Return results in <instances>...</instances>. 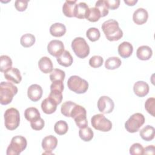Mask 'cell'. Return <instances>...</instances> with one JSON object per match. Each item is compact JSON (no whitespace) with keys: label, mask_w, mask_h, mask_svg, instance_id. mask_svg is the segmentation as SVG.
Segmentation results:
<instances>
[{"label":"cell","mask_w":155,"mask_h":155,"mask_svg":"<svg viewBox=\"0 0 155 155\" xmlns=\"http://www.w3.org/2000/svg\"><path fill=\"white\" fill-rule=\"evenodd\" d=\"M102 29L107 39L110 41H118L123 36V31L119 23L114 19H108L102 25Z\"/></svg>","instance_id":"6da1fadb"},{"label":"cell","mask_w":155,"mask_h":155,"mask_svg":"<svg viewBox=\"0 0 155 155\" xmlns=\"http://www.w3.org/2000/svg\"><path fill=\"white\" fill-rule=\"evenodd\" d=\"M18 88L10 82H1L0 84V103L2 105L10 104L13 96L18 93Z\"/></svg>","instance_id":"7a4b0ae2"},{"label":"cell","mask_w":155,"mask_h":155,"mask_svg":"<svg viewBox=\"0 0 155 155\" xmlns=\"http://www.w3.org/2000/svg\"><path fill=\"white\" fill-rule=\"evenodd\" d=\"M26 139L22 136H14L7 148V155H19L27 147Z\"/></svg>","instance_id":"3957f363"},{"label":"cell","mask_w":155,"mask_h":155,"mask_svg":"<svg viewBox=\"0 0 155 155\" xmlns=\"http://www.w3.org/2000/svg\"><path fill=\"white\" fill-rule=\"evenodd\" d=\"M68 88L78 94L85 93L88 88V83L78 76L74 75L69 78L67 81Z\"/></svg>","instance_id":"277c9868"},{"label":"cell","mask_w":155,"mask_h":155,"mask_svg":"<svg viewBox=\"0 0 155 155\" xmlns=\"http://www.w3.org/2000/svg\"><path fill=\"white\" fill-rule=\"evenodd\" d=\"M5 126L7 130L16 129L20 123V115L18 110L15 108L7 109L4 113Z\"/></svg>","instance_id":"5b68a950"},{"label":"cell","mask_w":155,"mask_h":155,"mask_svg":"<svg viewBox=\"0 0 155 155\" xmlns=\"http://www.w3.org/2000/svg\"><path fill=\"white\" fill-rule=\"evenodd\" d=\"M71 48L75 54L79 58H85L90 53V47L84 38L77 37L71 42Z\"/></svg>","instance_id":"8992f818"},{"label":"cell","mask_w":155,"mask_h":155,"mask_svg":"<svg viewBox=\"0 0 155 155\" xmlns=\"http://www.w3.org/2000/svg\"><path fill=\"white\" fill-rule=\"evenodd\" d=\"M145 122L143 115L139 113L133 114L125 123V128L129 133H135L139 130Z\"/></svg>","instance_id":"52a82bcc"},{"label":"cell","mask_w":155,"mask_h":155,"mask_svg":"<svg viewBox=\"0 0 155 155\" xmlns=\"http://www.w3.org/2000/svg\"><path fill=\"white\" fill-rule=\"evenodd\" d=\"M91 123L94 129L104 132L109 131L112 128L111 122L103 114H97L92 116Z\"/></svg>","instance_id":"ba28073f"},{"label":"cell","mask_w":155,"mask_h":155,"mask_svg":"<svg viewBox=\"0 0 155 155\" xmlns=\"http://www.w3.org/2000/svg\"><path fill=\"white\" fill-rule=\"evenodd\" d=\"M74 119L76 125L81 129L88 126L87 119V111L85 108L76 104L71 114V117Z\"/></svg>","instance_id":"9c48e42d"},{"label":"cell","mask_w":155,"mask_h":155,"mask_svg":"<svg viewBox=\"0 0 155 155\" xmlns=\"http://www.w3.org/2000/svg\"><path fill=\"white\" fill-rule=\"evenodd\" d=\"M64 90L63 81H56L52 82L50 85V93L48 96L58 105L61 104L62 100V91Z\"/></svg>","instance_id":"30bf717a"},{"label":"cell","mask_w":155,"mask_h":155,"mask_svg":"<svg viewBox=\"0 0 155 155\" xmlns=\"http://www.w3.org/2000/svg\"><path fill=\"white\" fill-rule=\"evenodd\" d=\"M114 107L113 101L108 96H103L100 97L97 101V108L102 113L108 114L113 111Z\"/></svg>","instance_id":"8fae6325"},{"label":"cell","mask_w":155,"mask_h":155,"mask_svg":"<svg viewBox=\"0 0 155 155\" xmlns=\"http://www.w3.org/2000/svg\"><path fill=\"white\" fill-rule=\"evenodd\" d=\"M57 145L58 139L55 136L49 135L45 137L42 141V147L45 150L43 154H53L51 151L56 148Z\"/></svg>","instance_id":"7c38bea8"},{"label":"cell","mask_w":155,"mask_h":155,"mask_svg":"<svg viewBox=\"0 0 155 155\" xmlns=\"http://www.w3.org/2000/svg\"><path fill=\"white\" fill-rule=\"evenodd\" d=\"M48 52L53 56L58 57L64 51V45L61 41L52 40L47 45Z\"/></svg>","instance_id":"4fadbf2b"},{"label":"cell","mask_w":155,"mask_h":155,"mask_svg":"<svg viewBox=\"0 0 155 155\" xmlns=\"http://www.w3.org/2000/svg\"><path fill=\"white\" fill-rule=\"evenodd\" d=\"M42 93V88L38 84H32L28 88L27 90L28 97L33 102L38 101L41 98Z\"/></svg>","instance_id":"5bb4252c"},{"label":"cell","mask_w":155,"mask_h":155,"mask_svg":"<svg viewBox=\"0 0 155 155\" xmlns=\"http://www.w3.org/2000/svg\"><path fill=\"white\" fill-rule=\"evenodd\" d=\"M148 13L147 11L143 8H139L136 10L133 15V20L137 25H142L145 24L148 19Z\"/></svg>","instance_id":"9a60e30c"},{"label":"cell","mask_w":155,"mask_h":155,"mask_svg":"<svg viewBox=\"0 0 155 155\" xmlns=\"http://www.w3.org/2000/svg\"><path fill=\"white\" fill-rule=\"evenodd\" d=\"M5 78L15 84H19L22 80V76L19 70L15 67H12L4 73Z\"/></svg>","instance_id":"2e32d148"},{"label":"cell","mask_w":155,"mask_h":155,"mask_svg":"<svg viewBox=\"0 0 155 155\" xmlns=\"http://www.w3.org/2000/svg\"><path fill=\"white\" fill-rule=\"evenodd\" d=\"M149 85L144 81H139L136 82L133 86V91L135 94L139 97H144L149 92Z\"/></svg>","instance_id":"e0dca14e"},{"label":"cell","mask_w":155,"mask_h":155,"mask_svg":"<svg viewBox=\"0 0 155 155\" xmlns=\"http://www.w3.org/2000/svg\"><path fill=\"white\" fill-rule=\"evenodd\" d=\"M58 104L50 97L45 98L41 103V108L44 113L47 114L53 113L57 108Z\"/></svg>","instance_id":"ac0fdd59"},{"label":"cell","mask_w":155,"mask_h":155,"mask_svg":"<svg viewBox=\"0 0 155 155\" xmlns=\"http://www.w3.org/2000/svg\"><path fill=\"white\" fill-rule=\"evenodd\" d=\"M89 10L88 5L84 2L76 4L74 7V17L79 19L86 18L87 13Z\"/></svg>","instance_id":"d6986e66"},{"label":"cell","mask_w":155,"mask_h":155,"mask_svg":"<svg viewBox=\"0 0 155 155\" xmlns=\"http://www.w3.org/2000/svg\"><path fill=\"white\" fill-rule=\"evenodd\" d=\"M133 47L129 42L124 41L118 46L119 54L123 58H129L133 53Z\"/></svg>","instance_id":"ffe728a7"},{"label":"cell","mask_w":155,"mask_h":155,"mask_svg":"<svg viewBox=\"0 0 155 155\" xmlns=\"http://www.w3.org/2000/svg\"><path fill=\"white\" fill-rule=\"evenodd\" d=\"M38 66L40 70L45 74L51 73L53 68V63L51 59L47 56L42 57L39 59L38 62Z\"/></svg>","instance_id":"44dd1931"},{"label":"cell","mask_w":155,"mask_h":155,"mask_svg":"<svg viewBox=\"0 0 155 155\" xmlns=\"http://www.w3.org/2000/svg\"><path fill=\"white\" fill-rule=\"evenodd\" d=\"M153 54L151 48L147 45H142L139 47L136 51V56L139 59L142 61L148 60Z\"/></svg>","instance_id":"7402d4cb"},{"label":"cell","mask_w":155,"mask_h":155,"mask_svg":"<svg viewBox=\"0 0 155 155\" xmlns=\"http://www.w3.org/2000/svg\"><path fill=\"white\" fill-rule=\"evenodd\" d=\"M56 60L59 65L66 67L70 66L73 61L72 56L67 50H64L59 56L56 58Z\"/></svg>","instance_id":"603a6c76"},{"label":"cell","mask_w":155,"mask_h":155,"mask_svg":"<svg viewBox=\"0 0 155 155\" xmlns=\"http://www.w3.org/2000/svg\"><path fill=\"white\" fill-rule=\"evenodd\" d=\"M65 32L66 27L62 23H54L50 27V33L54 37H61L65 35Z\"/></svg>","instance_id":"cb8c5ba5"},{"label":"cell","mask_w":155,"mask_h":155,"mask_svg":"<svg viewBox=\"0 0 155 155\" xmlns=\"http://www.w3.org/2000/svg\"><path fill=\"white\" fill-rule=\"evenodd\" d=\"M154 128L150 125L144 127L139 132V134L142 139L146 141H151L154 137Z\"/></svg>","instance_id":"d4e9b609"},{"label":"cell","mask_w":155,"mask_h":155,"mask_svg":"<svg viewBox=\"0 0 155 155\" xmlns=\"http://www.w3.org/2000/svg\"><path fill=\"white\" fill-rule=\"evenodd\" d=\"M76 1H66L62 6V12L64 15L69 18L74 17V7Z\"/></svg>","instance_id":"484cf974"},{"label":"cell","mask_w":155,"mask_h":155,"mask_svg":"<svg viewBox=\"0 0 155 155\" xmlns=\"http://www.w3.org/2000/svg\"><path fill=\"white\" fill-rule=\"evenodd\" d=\"M24 117L30 122L35 121L41 117L40 113L35 107L27 108L24 111Z\"/></svg>","instance_id":"4316f807"},{"label":"cell","mask_w":155,"mask_h":155,"mask_svg":"<svg viewBox=\"0 0 155 155\" xmlns=\"http://www.w3.org/2000/svg\"><path fill=\"white\" fill-rule=\"evenodd\" d=\"M122 62L117 57H110L105 62V67L108 70H114L121 65Z\"/></svg>","instance_id":"83f0119b"},{"label":"cell","mask_w":155,"mask_h":155,"mask_svg":"<svg viewBox=\"0 0 155 155\" xmlns=\"http://www.w3.org/2000/svg\"><path fill=\"white\" fill-rule=\"evenodd\" d=\"M76 105V104L72 101H66L64 102L61 105V113L66 117H71V114Z\"/></svg>","instance_id":"f1b7e54d"},{"label":"cell","mask_w":155,"mask_h":155,"mask_svg":"<svg viewBox=\"0 0 155 155\" xmlns=\"http://www.w3.org/2000/svg\"><path fill=\"white\" fill-rule=\"evenodd\" d=\"M35 37L30 33H26L22 35L20 39L21 44L25 48L31 47L35 42Z\"/></svg>","instance_id":"f546056e"},{"label":"cell","mask_w":155,"mask_h":155,"mask_svg":"<svg viewBox=\"0 0 155 155\" xmlns=\"http://www.w3.org/2000/svg\"><path fill=\"white\" fill-rule=\"evenodd\" d=\"M12 66V61L11 58L7 55H2L0 57V71L5 72Z\"/></svg>","instance_id":"4dcf8cb0"},{"label":"cell","mask_w":155,"mask_h":155,"mask_svg":"<svg viewBox=\"0 0 155 155\" xmlns=\"http://www.w3.org/2000/svg\"><path fill=\"white\" fill-rule=\"evenodd\" d=\"M79 135L82 140L88 142L93 139L94 133L91 128L87 127L84 128H81L79 130Z\"/></svg>","instance_id":"1f68e13d"},{"label":"cell","mask_w":155,"mask_h":155,"mask_svg":"<svg viewBox=\"0 0 155 155\" xmlns=\"http://www.w3.org/2000/svg\"><path fill=\"white\" fill-rule=\"evenodd\" d=\"M68 129V124L64 120H59L54 124V130L55 133L59 135L65 134Z\"/></svg>","instance_id":"d6a6232c"},{"label":"cell","mask_w":155,"mask_h":155,"mask_svg":"<svg viewBox=\"0 0 155 155\" xmlns=\"http://www.w3.org/2000/svg\"><path fill=\"white\" fill-rule=\"evenodd\" d=\"M65 76V74L63 70L59 68H54L50 74V79L51 82L56 81H64Z\"/></svg>","instance_id":"836d02e7"},{"label":"cell","mask_w":155,"mask_h":155,"mask_svg":"<svg viewBox=\"0 0 155 155\" xmlns=\"http://www.w3.org/2000/svg\"><path fill=\"white\" fill-rule=\"evenodd\" d=\"M101 18V14L99 11L96 7H91L89 8L88 12L86 16V19L90 22H96Z\"/></svg>","instance_id":"e575fe53"},{"label":"cell","mask_w":155,"mask_h":155,"mask_svg":"<svg viewBox=\"0 0 155 155\" xmlns=\"http://www.w3.org/2000/svg\"><path fill=\"white\" fill-rule=\"evenodd\" d=\"M86 36L90 41L95 42L99 39L101 33L97 28L91 27L87 30L86 32Z\"/></svg>","instance_id":"d590c367"},{"label":"cell","mask_w":155,"mask_h":155,"mask_svg":"<svg viewBox=\"0 0 155 155\" xmlns=\"http://www.w3.org/2000/svg\"><path fill=\"white\" fill-rule=\"evenodd\" d=\"M95 7L100 12L101 17H104L108 14V8L104 0H99L95 4Z\"/></svg>","instance_id":"8d00e7d4"},{"label":"cell","mask_w":155,"mask_h":155,"mask_svg":"<svg viewBox=\"0 0 155 155\" xmlns=\"http://www.w3.org/2000/svg\"><path fill=\"white\" fill-rule=\"evenodd\" d=\"M145 108L147 111L154 116L155 111V99L154 97H150L147 99L145 103Z\"/></svg>","instance_id":"74e56055"},{"label":"cell","mask_w":155,"mask_h":155,"mask_svg":"<svg viewBox=\"0 0 155 155\" xmlns=\"http://www.w3.org/2000/svg\"><path fill=\"white\" fill-rule=\"evenodd\" d=\"M143 151L144 148L139 143H134L130 148V153L131 155L143 154Z\"/></svg>","instance_id":"f35d334b"},{"label":"cell","mask_w":155,"mask_h":155,"mask_svg":"<svg viewBox=\"0 0 155 155\" xmlns=\"http://www.w3.org/2000/svg\"><path fill=\"white\" fill-rule=\"evenodd\" d=\"M104 59L101 56L95 55L92 56L89 60V65L93 68H98L102 66Z\"/></svg>","instance_id":"ab89813d"},{"label":"cell","mask_w":155,"mask_h":155,"mask_svg":"<svg viewBox=\"0 0 155 155\" xmlns=\"http://www.w3.org/2000/svg\"><path fill=\"white\" fill-rule=\"evenodd\" d=\"M44 125H45L44 120L41 117H40L39 119H38L35 121L30 122V125H31V128L35 130H42L44 128Z\"/></svg>","instance_id":"60d3db41"},{"label":"cell","mask_w":155,"mask_h":155,"mask_svg":"<svg viewBox=\"0 0 155 155\" xmlns=\"http://www.w3.org/2000/svg\"><path fill=\"white\" fill-rule=\"evenodd\" d=\"M28 1H23V0H17L15 2V6L16 9L19 12L24 11L28 5Z\"/></svg>","instance_id":"b9f144b4"},{"label":"cell","mask_w":155,"mask_h":155,"mask_svg":"<svg viewBox=\"0 0 155 155\" xmlns=\"http://www.w3.org/2000/svg\"><path fill=\"white\" fill-rule=\"evenodd\" d=\"M108 9L110 8L111 10L116 9L119 7L120 5V1L119 0H108L105 1Z\"/></svg>","instance_id":"7bdbcfd3"},{"label":"cell","mask_w":155,"mask_h":155,"mask_svg":"<svg viewBox=\"0 0 155 155\" xmlns=\"http://www.w3.org/2000/svg\"><path fill=\"white\" fill-rule=\"evenodd\" d=\"M155 153V147L154 145H150L144 148L143 154H154Z\"/></svg>","instance_id":"ee69618b"},{"label":"cell","mask_w":155,"mask_h":155,"mask_svg":"<svg viewBox=\"0 0 155 155\" xmlns=\"http://www.w3.org/2000/svg\"><path fill=\"white\" fill-rule=\"evenodd\" d=\"M137 0H124V2L127 4L129 6H133L135 4H136Z\"/></svg>","instance_id":"f6af8a7d"}]
</instances>
